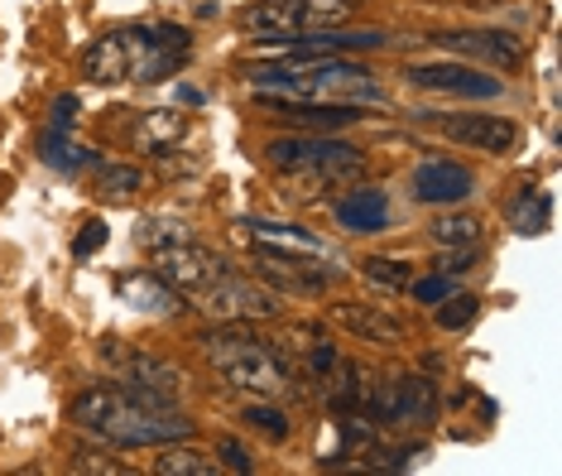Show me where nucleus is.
Here are the masks:
<instances>
[{"label":"nucleus","mask_w":562,"mask_h":476,"mask_svg":"<svg viewBox=\"0 0 562 476\" xmlns=\"http://www.w3.org/2000/svg\"><path fill=\"white\" fill-rule=\"evenodd\" d=\"M246 82L270 102H317V106H380L385 82L356 58H274L246 72Z\"/></svg>","instance_id":"nucleus-1"},{"label":"nucleus","mask_w":562,"mask_h":476,"mask_svg":"<svg viewBox=\"0 0 562 476\" xmlns=\"http://www.w3.org/2000/svg\"><path fill=\"white\" fill-rule=\"evenodd\" d=\"M68 423L101 438V443H111V447H159V443H178V438L198 433V423L178 405L173 409H145V405H135L116 381L72 395Z\"/></svg>","instance_id":"nucleus-2"},{"label":"nucleus","mask_w":562,"mask_h":476,"mask_svg":"<svg viewBox=\"0 0 562 476\" xmlns=\"http://www.w3.org/2000/svg\"><path fill=\"white\" fill-rule=\"evenodd\" d=\"M202 356L212 361V371L222 375L232 390L250 399H274L289 385V361L274 352L265 337L250 332V322H222V328L198 332Z\"/></svg>","instance_id":"nucleus-3"},{"label":"nucleus","mask_w":562,"mask_h":476,"mask_svg":"<svg viewBox=\"0 0 562 476\" xmlns=\"http://www.w3.org/2000/svg\"><path fill=\"white\" fill-rule=\"evenodd\" d=\"M356 15V0H250L236 10V24L255 39H293L347 24Z\"/></svg>","instance_id":"nucleus-4"},{"label":"nucleus","mask_w":562,"mask_h":476,"mask_svg":"<svg viewBox=\"0 0 562 476\" xmlns=\"http://www.w3.org/2000/svg\"><path fill=\"white\" fill-rule=\"evenodd\" d=\"M193 298L212 322H270V318H279V308H284L270 284L246 280V274H236V270L222 274V280L207 284V290Z\"/></svg>","instance_id":"nucleus-5"},{"label":"nucleus","mask_w":562,"mask_h":476,"mask_svg":"<svg viewBox=\"0 0 562 476\" xmlns=\"http://www.w3.org/2000/svg\"><path fill=\"white\" fill-rule=\"evenodd\" d=\"M424 125L438 131L442 140L481 149V155H515L519 149V125L509 116H495V111H424Z\"/></svg>","instance_id":"nucleus-6"},{"label":"nucleus","mask_w":562,"mask_h":476,"mask_svg":"<svg viewBox=\"0 0 562 476\" xmlns=\"http://www.w3.org/2000/svg\"><path fill=\"white\" fill-rule=\"evenodd\" d=\"M125 54H131V78L159 82L193 54V34L178 24H159V30H121Z\"/></svg>","instance_id":"nucleus-7"},{"label":"nucleus","mask_w":562,"mask_h":476,"mask_svg":"<svg viewBox=\"0 0 562 476\" xmlns=\"http://www.w3.org/2000/svg\"><path fill=\"white\" fill-rule=\"evenodd\" d=\"M404 82L418 87V92H438V97H467V102H495L501 97V78L491 72H476L462 58L447 63H408Z\"/></svg>","instance_id":"nucleus-8"},{"label":"nucleus","mask_w":562,"mask_h":476,"mask_svg":"<svg viewBox=\"0 0 562 476\" xmlns=\"http://www.w3.org/2000/svg\"><path fill=\"white\" fill-rule=\"evenodd\" d=\"M432 44L447 48L452 58H471L491 72H519L524 68V39L509 30H438Z\"/></svg>","instance_id":"nucleus-9"},{"label":"nucleus","mask_w":562,"mask_h":476,"mask_svg":"<svg viewBox=\"0 0 562 476\" xmlns=\"http://www.w3.org/2000/svg\"><path fill=\"white\" fill-rule=\"evenodd\" d=\"M155 274L173 284L178 294H202L207 284H216L222 274H232V260L216 256L212 246L202 241H183V246H169V250H155Z\"/></svg>","instance_id":"nucleus-10"},{"label":"nucleus","mask_w":562,"mask_h":476,"mask_svg":"<svg viewBox=\"0 0 562 476\" xmlns=\"http://www.w3.org/2000/svg\"><path fill=\"white\" fill-rule=\"evenodd\" d=\"M240 227L250 231L255 246L265 250H279V256H293V260H313V265H327V270H341V256L327 236H317L308 227H293V222H270V217H246Z\"/></svg>","instance_id":"nucleus-11"},{"label":"nucleus","mask_w":562,"mask_h":476,"mask_svg":"<svg viewBox=\"0 0 562 476\" xmlns=\"http://www.w3.org/2000/svg\"><path fill=\"white\" fill-rule=\"evenodd\" d=\"M255 274H260V280L270 284L274 294H327L331 284L341 280V270L313 265V260L279 256V250H265V246H255Z\"/></svg>","instance_id":"nucleus-12"},{"label":"nucleus","mask_w":562,"mask_h":476,"mask_svg":"<svg viewBox=\"0 0 562 476\" xmlns=\"http://www.w3.org/2000/svg\"><path fill=\"white\" fill-rule=\"evenodd\" d=\"M408 193H414V203L424 207H452V203H467L471 193H476V173H471L462 159H424V165L414 169V179H408Z\"/></svg>","instance_id":"nucleus-13"},{"label":"nucleus","mask_w":562,"mask_h":476,"mask_svg":"<svg viewBox=\"0 0 562 476\" xmlns=\"http://www.w3.org/2000/svg\"><path fill=\"white\" fill-rule=\"evenodd\" d=\"M331 322H337L341 332L361 337V342H380V347L408 342V328L394 318V313L375 308V304H356V298H341V304H331Z\"/></svg>","instance_id":"nucleus-14"},{"label":"nucleus","mask_w":562,"mask_h":476,"mask_svg":"<svg viewBox=\"0 0 562 476\" xmlns=\"http://www.w3.org/2000/svg\"><path fill=\"white\" fill-rule=\"evenodd\" d=\"M331 207H337V227L351 236H370V231L390 227V197H385V188H375V183H356L351 193H341Z\"/></svg>","instance_id":"nucleus-15"},{"label":"nucleus","mask_w":562,"mask_h":476,"mask_svg":"<svg viewBox=\"0 0 562 476\" xmlns=\"http://www.w3.org/2000/svg\"><path fill=\"white\" fill-rule=\"evenodd\" d=\"M347 140H337V135H279V140L265 145V165L274 173H293V169H308L317 159H327L331 149H341Z\"/></svg>","instance_id":"nucleus-16"},{"label":"nucleus","mask_w":562,"mask_h":476,"mask_svg":"<svg viewBox=\"0 0 562 476\" xmlns=\"http://www.w3.org/2000/svg\"><path fill=\"white\" fill-rule=\"evenodd\" d=\"M121 298L135 313H149V318H169V313L183 308V294H178L164 274H145V270L125 274V280H121Z\"/></svg>","instance_id":"nucleus-17"},{"label":"nucleus","mask_w":562,"mask_h":476,"mask_svg":"<svg viewBox=\"0 0 562 476\" xmlns=\"http://www.w3.org/2000/svg\"><path fill=\"white\" fill-rule=\"evenodd\" d=\"M394 395H400V423H418V429H428V423H438V385L428 381V375L418 371H404L394 375Z\"/></svg>","instance_id":"nucleus-18"},{"label":"nucleus","mask_w":562,"mask_h":476,"mask_svg":"<svg viewBox=\"0 0 562 476\" xmlns=\"http://www.w3.org/2000/svg\"><path fill=\"white\" fill-rule=\"evenodd\" d=\"M82 78H92V82L131 78V54H125L121 34H101V39H92L82 48Z\"/></svg>","instance_id":"nucleus-19"},{"label":"nucleus","mask_w":562,"mask_h":476,"mask_svg":"<svg viewBox=\"0 0 562 476\" xmlns=\"http://www.w3.org/2000/svg\"><path fill=\"white\" fill-rule=\"evenodd\" d=\"M116 375H131V381L149 385V390H164V395H178V390H183V381H188V375L178 371L173 361H164L155 352H125Z\"/></svg>","instance_id":"nucleus-20"},{"label":"nucleus","mask_w":562,"mask_h":476,"mask_svg":"<svg viewBox=\"0 0 562 476\" xmlns=\"http://www.w3.org/2000/svg\"><path fill=\"white\" fill-rule=\"evenodd\" d=\"M505 217H509V227H515L519 236H539V231H548V217H553V197H548L543 188L524 183L519 193L509 197Z\"/></svg>","instance_id":"nucleus-21"},{"label":"nucleus","mask_w":562,"mask_h":476,"mask_svg":"<svg viewBox=\"0 0 562 476\" xmlns=\"http://www.w3.org/2000/svg\"><path fill=\"white\" fill-rule=\"evenodd\" d=\"M188 135V116L183 111H145V116L135 121V145L149 149V155H164L173 140H183Z\"/></svg>","instance_id":"nucleus-22"},{"label":"nucleus","mask_w":562,"mask_h":476,"mask_svg":"<svg viewBox=\"0 0 562 476\" xmlns=\"http://www.w3.org/2000/svg\"><path fill=\"white\" fill-rule=\"evenodd\" d=\"M222 462L212 453H202L183 438V443H164V453L155 457V476H216Z\"/></svg>","instance_id":"nucleus-23"},{"label":"nucleus","mask_w":562,"mask_h":476,"mask_svg":"<svg viewBox=\"0 0 562 476\" xmlns=\"http://www.w3.org/2000/svg\"><path fill=\"white\" fill-rule=\"evenodd\" d=\"M240 419H246V429L260 433L265 443H289V433H293V419L279 405H270V399H250V405L240 409Z\"/></svg>","instance_id":"nucleus-24"},{"label":"nucleus","mask_w":562,"mask_h":476,"mask_svg":"<svg viewBox=\"0 0 562 476\" xmlns=\"http://www.w3.org/2000/svg\"><path fill=\"white\" fill-rule=\"evenodd\" d=\"M135 241L155 256V250H169V246H183V241H198V231L188 227L183 217H145L135 231Z\"/></svg>","instance_id":"nucleus-25"},{"label":"nucleus","mask_w":562,"mask_h":476,"mask_svg":"<svg viewBox=\"0 0 562 476\" xmlns=\"http://www.w3.org/2000/svg\"><path fill=\"white\" fill-rule=\"evenodd\" d=\"M361 274L375 284L380 294H404L408 284H414V265L400 260V256H366L361 260Z\"/></svg>","instance_id":"nucleus-26"},{"label":"nucleus","mask_w":562,"mask_h":476,"mask_svg":"<svg viewBox=\"0 0 562 476\" xmlns=\"http://www.w3.org/2000/svg\"><path fill=\"white\" fill-rule=\"evenodd\" d=\"M428 236H432V246L438 250H452V246H481L485 227H481V217H471V212H452V217L432 222Z\"/></svg>","instance_id":"nucleus-27"},{"label":"nucleus","mask_w":562,"mask_h":476,"mask_svg":"<svg viewBox=\"0 0 562 476\" xmlns=\"http://www.w3.org/2000/svg\"><path fill=\"white\" fill-rule=\"evenodd\" d=\"M438 313H432V318H438V328L442 332H462V328H471V322H476V313H481V298L476 294H447L442 304H432Z\"/></svg>","instance_id":"nucleus-28"},{"label":"nucleus","mask_w":562,"mask_h":476,"mask_svg":"<svg viewBox=\"0 0 562 476\" xmlns=\"http://www.w3.org/2000/svg\"><path fill=\"white\" fill-rule=\"evenodd\" d=\"M97 188L101 193H116V197H131L145 188V173L135 165H97Z\"/></svg>","instance_id":"nucleus-29"},{"label":"nucleus","mask_w":562,"mask_h":476,"mask_svg":"<svg viewBox=\"0 0 562 476\" xmlns=\"http://www.w3.org/2000/svg\"><path fill=\"white\" fill-rule=\"evenodd\" d=\"M341 361H347V356H341V352H337V342H317V347H313V352H308V356H303V371H308V381H317V385H327V381H331V375H337V371H341Z\"/></svg>","instance_id":"nucleus-30"},{"label":"nucleus","mask_w":562,"mask_h":476,"mask_svg":"<svg viewBox=\"0 0 562 476\" xmlns=\"http://www.w3.org/2000/svg\"><path fill=\"white\" fill-rule=\"evenodd\" d=\"M471 265H481V246H452V250H438V260H432V270L447 274V280L467 274Z\"/></svg>","instance_id":"nucleus-31"},{"label":"nucleus","mask_w":562,"mask_h":476,"mask_svg":"<svg viewBox=\"0 0 562 476\" xmlns=\"http://www.w3.org/2000/svg\"><path fill=\"white\" fill-rule=\"evenodd\" d=\"M408 298H414V304H442V298L447 294H452V280H447V274H438V270H432V274H424V280H418V274H414V284H408V290H404Z\"/></svg>","instance_id":"nucleus-32"},{"label":"nucleus","mask_w":562,"mask_h":476,"mask_svg":"<svg viewBox=\"0 0 562 476\" xmlns=\"http://www.w3.org/2000/svg\"><path fill=\"white\" fill-rule=\"evenodd\" d=\"M216 462H222L226 472H255V457H250V447L240 443V438H216Z\"/></svg>","instance_id":"nucleus-33"},{"label":"nucleus","mask_w":562,"mask_h":476,"mask_svg":"<svg viewBox=\"0 0 562 476\" xmlns=\"http://www.w3.org/2000/svg\"><path fill=\"white\" fill-rule=\"evenodd\" d=\"M106 241V222H87V227L78 231V241H72V256L87 260V256H97V246Z\"/></svg>","instance_id":"nucleus-34"},{"label":"nucleus","mask_w":562,"mask_h":476,"mask_svg":"<svg viewBox=\"0 0 562 476\" xmlns=\"http://www.w3.org/2000/svg\"><path fill=\"white\" fill-rule=\"evenodd\" d=\"M68 472H125L116 457H101V453H78L68 462Z\"/></svg>","instance_id":"nucleus-35"},{"label":"nucleus","mask_w":562,"mask_h":476,"mask_svg":"<svg viewBox=\"0 0 562 476\" xmlns=\"http://www.w3.org/2000/svg\"><path fill=\"white\" fill-rule=\"evenodd\" d=\"M72 121H78V97H58V102H54V131H68V125Z\"/></svg>","instance_id":"nucleus-36"},{"label":"nucleus","mask_w":562,"mask_h":476,"mask_svg":"<svg viewBox=\"0 0 562 476\" xmlns=\"http://www.w3.org/2000/svg\"><path fill=\"white\" fill-rule=\"evenodd\" d=\"M178 102H188V106H202V92H198V87H178Z\"/></svg>","instance_id":"nucleus-37"}]
</instances>
